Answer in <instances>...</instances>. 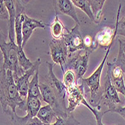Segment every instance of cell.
Here are the masks:
<instances>
[{"label":"cell","mask_w":125,"mask_h":125,"mask_svg":"<svg viewBox=\"0 0 125 125\" xmlns=\"http://www.w3.org/2000/svg\"><path fill=\"white\" fill-rule=\"evenodd\" d=\"M38 74H39V70H38L36 73H35V75L32 76V79L29 84L28 96L36 97L39 98L42 102H44L43 99V96L41 92V90H40V85H39L40 83L38 80Z\"/></svg>","instance_id":"d6986e66"},{"label":"cell","mask_w":125,"mask_h":125,"mask_svg":"<svg viewBox=\"0 0 125 125\" xmlns=\"http://www.w3.org/2000/svg\"><path fill=\"white\" fill-rule=\"evenodd\" d=\"M29 1H17L15 0L14 5L16 8V20H15V36L16 43L18 47L22 46V22L24 19L25 8Z\"/></svg>","instance_id":"30bf717a"},{"label":"cell","mask_w":125,"mask_h":125,"mask_svg":"<svg viewBox=\"0 0 125 125\" xmlns=\"http://www.w3.org/2000/svg\"><path fill=\"white\" fill-rule=\"evenodd\" d=\"M41 65V59H38L34 62V65L29 70L25 72V73L16 79H14L15 83L17 86L19 93L21 97L24 100H26L29 93V78L35 75L36 71L39 70V67Z\"/></svg>","instance_id":"ba28073f"},{"label":"cell","mask_w":125,"mask_h":125,"mask_svg":"<svg viewBox=\"0 0 125 125\" xmlns=\"http://www.w3.org/2000/svg\"><path fill=\"white\" fill-rule=\"evenodd\" d=\"M0 49L3 55V64L2 67L13 72L14 78L16 79L25 73L20 67L18 60V46L14 42H6L3 35H1Z\"/></svg>","instance_id":"3957f363"},{"label":"cell","mask_w":125,"mask_h":125,"mask_svg":"<svg viewBox=\"0 0 125 125\" xmlns=\"http://www.w3.org/2000/svg\"><path fill=\"white\" fill-rule=\"evenodd\" d=\"M18 60L20 67L22 70L27 71L34 65V62H31L27 57L22 47H18Z\"/></svg>","instance_id":"7402d4cb"},{"label":"cell","mask_w":125,"mask_h":125,"mask_svg":"<svg viewBox=\"0 0 125 125\" xmlns=\"http://www.w3.org/2000/svg\"><path fill=\"white\" fill-rule=\"evenodd\" d=\"M39 85L43 101L52 107L56 117L67 118L71 114L68 113L66 106V96L60 93L58 88L47 76H45L44 82H41Z\"/></svg>","instance_id":"7a4b0ae2"},{"label":"cell","mask_w":125,"mask_h":125,"mask_svg":"<svg viewBox=\"0 0 125 125\" xmlns=\"http://www.w3.org/2000/svg\"><path fill=\"white\" fill-rule=\"evenodd\" d=\"M46 24L41 20H38L35 19H32L29 17L26 14H24V19L22 22V48L25 46L26 42L30 38L31 34L34 29L40 28V29H45Z\"/></svg>","instance_id":"7c38bea8"},{"label":"cell","mask_w":125,"mask_h":125,"mask_svg":"<svg viewBox=\"0 0 125 125\" xmlns=\"http://www.w3.org/2000/svg\"><path fill=\"white\" fill-rule=\"evenodd\" d=\"M67 94L68 113H72L78 106L83 104L84 101L86 100L84 88L81 83H77L75 86L67 89Z\"/></svg>","instance_id":"9c48e42d"},{"label":"cell","mask_w":125,"mask_h":125,"mask_svg":"<svg viewBox=\"0 0 125 125\" xmlns=\"http://www.w3.org/2000/svg\"><path fill=\"white\" fill-rule=\"evenodd\" d=\"M117 35L116 27L112 29L109 26H105L102 28L94 37V41L97 42L98 46L104 49H108L111 45H112L115 36Z\"/></svg>","instance_id":"8fae6325"},{"label":"cell","mask_w":125,"mask_h":125,"mask_svg":"<svg viewBox=\"0 0 125 125\" xmlns=\"http://www.w3.org/2000/svg\"><path fill=\"white\" fill-rule=\"evenodd\" d=\"M4 2L9 12V20L8 22V39L10 42H14L15 36V20H16V8L13 0H4Z\"/></svg>","instance_id":"5bb4252c"},{"label":"cell","mask_w":125,"mask_h":125,"mask_svg":"<svg viewBox=\"0 0 125 125\" xmlns=\"http://www.w3.org/2000/svg\"><path fill=\"white\" fill-rule=\"evenodd\" d=\"M79 26L76 24L75 26L64 35L63 39L67 47L69 54L76 52L79 50H84L83 38L79 31Z\"/></svg>","instance_id":"52a82bcc"},{"label":"cell","mask_w":125,"mask_h":125,"mask_svg":"<svg viewBox=\"0 0 125 125\" xmlns=\"http://www.w3.org/2000/svg\"><path fill=\"white\" fill-rule=\"evenodd\" d=\"M0 102L2 111L7 114L8 111L16 112L18 107L26 112V100L22 99L15 83L13 72L1 67L0 71Z\"/></svg>","instance_id":"6da1fadb"},{"label":"cell","mask_w":125,"mask_h":125,"mask_svg":"<svg viewBox=\"0 0 125 125\" xmlns=\"http://www.w3.org/2000/svg\"><path fill=\"white\" fill-rule=\"evenodd\" d=\"M125 98V97H124ZM113 112H115V113H118V114H119L122 118H124L125 119V106H118L116 109H115L114 111H113Z\"/></svg>","instance_id":"f1b7e54d"},{"label":"cell","mask_w":125,"mask_h":125,"mask_svg":"<svg viewBox=\"0 0 125 125\" xmlns=\"http://www.w3.org/2000/svg\"><path fill=\"white\" fill-rule=\"evenodd\" d=\"M65 27L62 22L60 21L58 14H55L53 22L50 25V31L52 37L54 40H60L62 39L64 35Z\"/></svg>","instance_id":"ac0fdd59"},{"label":"cell","mask_w":125,"mask_h":125,"mask_svg":"<svg viewBox=\"0 0 125 125\" xmlns=\"http://www.w3.org/2000/svg\"><path fill=\"white\" fill-rule=\"evenodd\" d=\"M83 105L86 106L91 112L93 113V115H94V116L96 119V121H97V125H104L103 124V122H102V119H103V116L105 114V112L101 110V106H99L98 108H93L89 105V104L86 100L84 102Z\"/></svg>","instance_id":"d4e9b609"},{"label":"cell","mask_w":125,"mask_h":125,"mask_svg":"<svg viewBox=\"0 0 125 125\" xmlns=\"http://www.w3.org/2000/svg\"><path fill=\"white\" fill-rule=\"evenodd\" d=\"M72 2L74 5V6L81 9L83 12L86 14V15L89 17V19L94 22V16L88 0H72Z\"/></svg>","instance_id":"44dd1931"},{"label":"cell","mask_w":125,"mask_h":125,"mask_svg":"<svg viewBox=\"0 0 125 125\" xmlns=\"http://www.w3.org/2000/svg\"><path fill=\"white\" fill-rule=\"evenodd\" d=\"M50 53L54 63L59 64L62 71L64 73V67L67 65L69 52L63 38L60 40L52 39L50 42Z\"/></svg>","instance_id":"8992f818"},{"label":"cell","mask_w":125,"mask_h":125,"mask_svg":"<svg viewBox=\"0 0 125 125\" xmlns=\"http://www.w3.org/2000/svg\"><path fill=\"white\" fill-rule=\"evenodd\" d=\"M121 9V4L119 5V8L118 10L115 27L117 29V35H121L125 38V16H124L121 20H119Z\"/></svg>","instance_id":"484cf974"},{"label":"cell","mask_w":125,"mask_h":125,"mask_svg":"<svg viewBox=\"0 0 125 125\" xmlns=\"http://www.w3.org/2000/svg\"><path fill=\"white\" fill-rule=\"evenodd\" d=\"M102 92L103 96L101 104L103 103L108 107V110L104 112L105 114L107 112H113V111L121 106V101L118 97V92L113 86L108 73H106L104 84L102 86Z\"/></svg>","instance_id":"5b68a950"},{"label":"cell","mask_w":125,"mask_h":125,"mask_svg":"<svg viewBox=\"0 0 125 125\" xmlns=\"http://www.w3.org/2000/svg\"><path fill=\"white\" fill-rule=\"evenodd\" d=\"M94 19V23L99 24L102 17V10L105 4V0H88Z\"/></svg>","instance_id":"ffe728a7"},{"label":"cell","mask_w":125,"mask_h":125,"mask_svg":"<svg viewBox=\"0 0 125 125\" xmlns=\"http://www.w3.org/2000/svg\"><path fill=\"white\" fill-rule=\"evenodd\" d=\"M53 5L56 14H63L71 17L76 22V24L80 25L79 20L77 17L74 5L71 0H58L53 1Z\"/></svg>","instance_id":"4fadbf2b"},{"label":"cell","mask_w":125,"mask_h":125,"mask_svg":"<svg viewBox=\"0 0 125 125\" xmlns=\"http://www.w3.org/2000/svg\"><path fill=\"white\" fill-rule=\"evenodd\" d=\"M62 82L67 89L75 86L77 84V79L75 73L72 70L67 69L64 73Z\"/></svg>","instance_id":"603a6c76"},{"label":"cell","mask_w":125,"mask_h":125,"mask_svg":"<svg viewBox=\"0 0 125 125\" xmlns=\"http://www.w3.org/2000/svg\"><path fill=\"white\" fill-rule=\"evenodd\" d=\"M42 101L36 97L32 96H28L26 98V113L27 115L31 118L37 117V115L41 109Z\"/></svg>","instance_id":"2e32d148"},{"label":"cell","mask_w":125,"mask_h":125,"mask_svg":"<svg viewBox=\"0 0 125 125\" xmlns=\"http://www.w3.org/2000/svg\"><path fill=\"white\" fill-rule=\"evenodd\" d=\"M6 115L10 117V125H44L37 117L31 118L27 115L24 117H20L17 113L10 110L8 112Z\"/></svg>","instance_id":"9a60e30c"},{"label":"cell","mask_w":125,"mask_h":125,"mask_svg":"<svg viewBox=\"0 0 125 125\" xmlns=\"http://www.w3.org/2000/svg\"><path fill=\"white\" fill-rule=\"evenodd\" d=\"M56 117V115L52 107L50 105H45L41 108L39 110L37 118L44 124L47 125L50 124L52 119Z\"/></svg>","instance_id":"e0dca14e"},{"label":"cell","mask_w":125,"mask_h":125,"mask_svg":"<svg viewBox=\"0 0 125 125\" xmlns=\"http://www.w3.org/2000/svg\"><path fill=\"white\" fill-rule=\"evenodd\" d=\"M92 52L86 50H79L69 54L66 65L67 69L72 70L77 79V83L83 78L84 74L88 70L89 56Z\"/></svg>","instance_id":"277c9868"},{"label":"cell","mask_w":125,"mask_h":125,"mask_svg":"<svg viewBox=\"0 0 125 125\" xmlns=\"http://www.w3.org/2000/svg\"><path fill=\"white\" fill-rule=\"evenodd\" d=\"M0 18L3 20H9V12L4 2V0L0 1Z\"/></svg>","instance_id":"83f0119b"},{"label":"cell","mask_w":125,"mask_h":125,"mask_svg":"<svg viewBox=\"0 0 125 125\" xmlns=\"http://www.w3.org/2000/svg\"><path fill=\"white\" fill-rule=\"evenodd\" d=\"M79 124H80L79 121H78L72 113H71L67 118L55 117V122L54 124H50L47 125H79Z\"/></svg>","instance_id":"cb8c5ba5"},{"label":"cell","mask_w":125,"mask_h":125,"mask_svg":"<svg viewBox=\"0 0 125 125\" xmlns=\"http://www.w3.org/2000/svg\"><path fill=\"white\" fill-rule=\"evenodd\" d=\"M83 45L84 50L89 51L92 53L99 47L94 39H93L90 35H85L83 38Z\"/></svg>","instance_id":"4316f807"}]
</instances>
